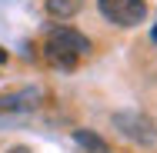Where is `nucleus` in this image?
<instances>
[{
    "label": "nucleus",
    "mask_w": 157,
    "mask_h": 153,
    "mask_svg": "<svg viewBox=\"0 0 157 153\" xmlns=\"http://www.w3.org/2000/svg\"><path fill=\"white\" fill-rule=\"evenodd\" d=\"M114 126H117L124 137L144 143V147H151L157 140V126L147 120V117H140V113H117V117H114Z\"/></svg>",
    "instance_id": "4"
},
{
    "label": "nucleus",
    "mask_w": 157,
    "mask_h": 153,
    "mask_svg": "<svg viewBox=\"0 0 157 153\" xmlns=\"http://www.w3.org/2000/svg\"><path fill=\"white\" fill-rule=\"evenodd\" d=\"M97 10L114 27H137L147 20V0H97Z\"/></svg>",
    "instance_id": "2"
},
{
    "label": "nucleus",
    "mask_w": 157,
    "mask_h": 153,
    "mask_svg": "<svg viewBox=\"0 0 157 153\" xmlns=\"http://www.w3.org/2000/svg\"><path fill=\"white\" fill-rule=\"evenodd\" d=\"M44 103V90L40 87H17V90L0 93V117H24L33 113Z\"/></svg>",
    "instance_id": "3"
},
{
    "label": "nucleus",
    "mask_w": 157,
    "mask_h": 153,
    "mask_svg": "<svg viewBox=\"0 0 157 153\" xmlns=\"http://www.w3.org/2000/svg\"><path fill=\"white\" fill-rule=\"evenodd\" d=\"M80 10V0H47V13L57 17V20H67Z\"/></svg>",
    "instance_id": "6"
},
{
    "label": "nucleus",
    "mask_w": 157,
    "mask_h": 153,
    "mask_svg": "<svg viewBox=\"0 0 157 153\" xmlns=\"http://www.w3.org/2000/svg\"><path fill=\"white\" fill-rule=\"evenodd\" d=\"M151 40H154V43H157V24H154V30H151Z\"/></svg>",
    "instance_id": "9"
},
{
    "label": "nucleus",
    "mask_w": 157,
    "mask_h": 153,
    "mask_svg": "<svg viewBox=\"0 0 157 153\" xmlns=\"http://www.w3.org/2000/svg\"><path fill=\"white\" fill-rule=\"evenodd\" d=\"M90 53V40L80 30H70V27H54L44 40V57L50 67H57L63 73H70L77 63Z\"/></svg>",
    "instance_id": "1"
},
{
    "label": "nucleus",
    "mask_w": 157,
    "mask_h": 153,
    "mask_svg": "<svg viewBox=\"0 0 157 153\" xmlns=\"http://www.w3.org/2000/svg\"><path fill=\"white\" fill-rule=\"evenodd\" d=\"M74 143H77V147H84L87 153H107L104 137H97L94 130H74Z\"/></svg>",
    "instance_id": "5"
},
{
    "label": "nucleus",
    "mask_w": 157,
    "mask_h": 153,
    "mask_svg": "<svg viewBox=\"0 0 157 153\" xmlns=\"http://www.w3.org/2000/svg\"><path fill=\"white\" fill-rule=\"evenodd\" d=\"M7 153H30V150H27V147H10Z\"/></svg>",
    "instance_id": "7"
},
{
    "label": "nucleus",
    "mask_w": 157,
    "mask_h": 153,
    "mask_svg": "<svg viewBox=\"0 0 157 153\" xmlns=\"http://www.w3.org/2000/svg\"><path fill=\"white\" fill-rule=\"evenodd\" d=\"M3 63H7V50L0 47V67H3Z\"/></svg>",
    "instance_id": "8"
}]
</instances>
